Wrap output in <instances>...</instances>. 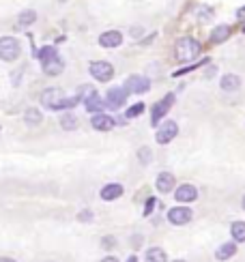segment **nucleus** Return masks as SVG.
Segmentation results:
<instances>
[{
  "mask_svg": "<svg viewBox=\"0 0 245 262\" xmlns=\"http://www.w3.org/2000/svg\"><path fill=\"white\" fill-rule=\"evenodd\" d=\"M200 54V43L196 39H191V37H183L177 41V45H175V56L179 62H189L193 60Z\"/></svg>",
  "mask_w": 245,
  "mask_h": 262,
  "instance_id": "1",
  "label": "nucleus"
},
{
  "mask_svg": "<svg viewBox=\"0 0 245 262\" xmlns=\"http://www.w3.org/2000/svg\"><path fill=\"white\" fill-rule=\"evenodd\" d=\"M65 95L60 88H47L41 92V103H43V108H50V110H63L65 106Z\"/></svg>",
  "mask_w": 245,
  "mask_h": 262,
  "instance_id": "2",
  "label": "nucleus"
},
{
  "mask_svg": "<svg viewBox=\"0 0 245 262\" xmlns=\"http://www.w3.org/2000/svg\"><path fill=\"white\" fill-rule=\"evenodd\" d=\"M19 52H22V47H19V41L13 39V37H3L0 39V58L3 60H15L19 56Z\"/></svg>",
  "mask_w": 245,
  "mask_h": 262,
  "instance_id": "3",
  "label": "nucleus"
},
{
  "mask_svg": "<svg viewBox=\"0 0 245 262\" xmlns=\"http://www.w3.org/2000/svg\"><path fill=\"white\" fill-rule=\"evenodd\" d=\"M90 76L99 82H110L112 76H114V67L106 60H95V62H90Z\"/></svg>",
  "mask_w": 245,
  "mask_h": 262,
  "instance_id": "4",
  "label": "nucleus"
},
{
  "mask_svg": "<svg viewBox=\"0 0 245 262\" xmlns=\"http://www.w3.org/2000/svg\"><path fill=\"white\" fill-rule=\"evenodd\" d=\"M177 133H179V125L175 121H166L161 125V127L157 129V135H155V140L159 144H168L177 138Z\"/></svg>",
  "mask_w": 245,
  "mask_h": 262,
  "instance_id": "5",
  "label": "nucleus"
},
{
  "mask_svg": "<svg viewBox=\"0 0 245 262\" xmlns=\"http://www.w3.org/2000/svg\"><path fill=\"white\" fill-rule=\"evenodd\" d=\"M172 103H175V95H166V97H163L157 106L153 108V112H151V125H159V121L166 116L168 110L172 108Z\"/></svg>",
  "mask_w": 245,
  "mask_h": 262,
  "instance_id": "6",
  "label": "nucleus"
},
{
  "mask_svg": "<svg viewBox=\"0 0 245 262\" xmlns=\"http://www.w3.org/2000/svg\"><path fill=\"white\" fill-rule=\"evenodd\" d=\"M149 88H151V82L144 76H131L125 82V90L127 92H134V95H142V92H146Z\"/></svg>",
  "mask_w": 245,
  "mask_h": 262,
  "instance_id": "7",
  "label": "nucleus"
},
{
  "mask_svg": "<svg viewBox=\"0 0 245 262\" xmlns=\"http://www.w3.org/2000/svg\"><path fill=\"white\" fill-rule=\"evenodd\" d=\"M168 222L175 226H185L191 222V211L187 206H175L168 211Z\"/></svg>",
  "mask_w": 245,
  "mask_h": 262,
  "instance_id": "8",
  "label": "nucleus"
},
{
  "mask_svg": "<svg viewBox=\"0 0 245 262\" xmlns=\"http://www.w3.org/2000/svg\"><path fill=\"white\" fill-rule=\"evenodd\" d=\"M127 101V90L125 88H110L108 95H106V106L112 108V110H118L125 106Z\"/></svg>",
  "mask_w": 245,
  "mask_h": 262,
  "instance_id": "9",
  "label": "nucleus"
},
{
  "mask_svg": "<svg viewBox=\"0 0 245 262\" xmlns=\"http://www.w3.org/2000/svg\"><path fill=\"white\" fill-rule=\"evenodd\" d=\"M175 198H177V202H193L198 198V189L193 185H181L179 189L175 192Z\"/></svg>",
  "mask_w": 245,
  "mask_h": 262,
  "instance_id": "10",
  "label": "nucleus"
},
{
  "mask_svg": "<svg viewBox=\"0 0 245 262\" xmlns=\"http://www.w3.org/2000/svg\"><path fill=\"white\" fill-rule=\"evenodd\" d=\"M120 43H122V35L118 30H108V33H101V37H99L101 47H118Z\"/></svg>",
  "mask_w": 245,
  "mask_h": 262,
  "instance_id": "11",
  "label": "nucleus"
},
{
  "mask_svg": "<svg viewBox=\"0 0 245 262\" xmlns=\"http://www.w3.org/2000/svg\"><path fill=\"white\" fill-rule=\"evenodd\" d=\"M90 123H93V127H95L97 131H110V129L116 125V121H114V118L108 116V114H101V112H97L95 116L90 118Z\"/></svg>",
  "mask_w": 245,
  "mask_h": 262,
  "instance_id": "12",
  "label": "nucleus"
},
{
  "mask_svg": "<svg viewBox=\"0 0 245 262\" xmlns=\"http://www.w3.org/2000/svg\"><path fill=\"white\" fill-rule=\"evenodd\" d=\"M120 196H122V185H118V183H110L106 187H101V200L110 202V200H116Z\"/></svg>",
  "mask_w": 245,
  "mask_h": 262,
  "instance_id": "13",
  "label": "nucleus"
},
{
  "mask_svg": "<svg viewBox=\"0 0 245 262\" xmlns=\"http://www.w3.org/2000/svg\"><path fill=\"white\" fill-rule=\"evenodd\" d=\"M241 88V78L234 76V73H226L222 78V90L224 92H237Z\"/></svg>",
  "mask_w": 245,
  "mask_h": 262,
  "instance_id": "14",
  "label": "nucleus"
},
{
  "mask_svg": "<svg viewBox=\"0 0 245 262\" xmlns=\"http://www.w3.org/2000/svg\"><path fill=\"white\" fill-rule=\"evenodd\" d=\"M63 67H65V62L60 56H54L47 62H43V71L47 73V76H58V73H63Z\"/></svg>",
  "mask_w": 245,
  "mask_h": 262,
  "instance_id": "15",
  "label": "nucleus"
},
{
  "mask_svg": "<svg viewBox=\"0 0 245 262\" xmlns=\"http://www.w3.org/2000/svg\"><path fill=\"white\" fill-rule=\"evenodd\" d=\"M172 187H175V176L170 172H161L157 176V189L161 194H168V192H172Z\"/></svg>",
  "mask_w": 245,
  "mask_h": 262,
  "instance_id": "16",
  "label": "nucleus"
},
{
  "mask_svg": "<svg viewBox=\"0 0 245 262\" xmlns=\"http://www.w3.org/2000/svg\"><path fill=\"white\" fill-rule=\"evenodd\" d=\"M234 254H237V243L232 241V243H224V245L215 251V258H217V260H228V258H232Z\"/></svg>",
  "mask_w": 245,
  "mask_h": 262,
  "instance_id": "17",
  "label": "nucleus"
},
{
  "mask_svg": "<svg viewBox=\"0 0 245 262\" xmlns=\"http://www.w3.org/2000/svg\"><path fill=\"white\" fill-rule=\"evenodd\" d=\"M228 37H230V26H226V24H219L217 28H213L211 41H213V43H222V41H226Z\"/></svg>",
  "mask_w": 245,
  "mask_h": 262,
  "instance_id": "18",
  "label": "nucleus"
},
{
  "mask_svg": "<svg viewBox=\"0 0 245 262\" xmlns=\"http://www.w3.org/2000/svg\"><path fill=\"white\" fill-rule=\"evenodd\" d=\"M84 108H86L88 112H99L101 108H104V101H101V97L97 95V92H93V95H88V97L84 99Z\"/></svg>",
  "mask_w": 245,
  "mask_h": 262,
  "instance_id": "19",
  "label": "nucleus"
},
{
  "mask_svg": "<svg viewBox=\"0 0 245 262\" xmlns=\"http://www.w3.org/2000/svg\"><path fill=\"white\" fill-rule=\"evenodd\" d=\"M230 234L234 239V243H243L245 241V222H234L230 226Z\"/></svg>",
  "mask_w": 245,
  "mask_h": 262,
  "instance_id": "20",
  "label": "nucleus"
},
{
  "mask_svg": "<svg viewBox=\"0 0 245 262\" xmlns=\"http://www.w3.org/2000/svg\"><path fill=\"white\" fill-rule=\"evenodd\" d=\"M146 262H168L166 251L159 249V247H151L146 251Z\"/></svg>",
  "mask_w": 245,
  "mask_h": 262,
  "instance_id": "21",
  "label": "nucleus"
},
{
  "mask_svg": "<svg viewBox=\"0 0 245 262\" xmlns=\"http://www.w3.org/2000/svg\"><path fill=\"white\" fill-rule=\"evenodd\" d=\"M60 127L67 129V131H74V129L78 127V118H76L71 112H67V114H63V116H60Z\"/></svg>",
  "mask_w": 245,
  "mask_h": 262,
  "instance_id": "22",
  "label": "nucleus"
},
{
  "mask_svg": "<svg viewBox=\"0 0 245 262\" xmlns=\"http://www.w3.org/2000/svg\"><path fill=\"white\" fill-rule=\"evenodd\" d=\"M37 19V13L35 11H22L19 13V17H17V26L19 28H24V26H30Z\"/></svg>",
  "mask_w": 245,
  "mask_h": 262,
  "instance_id": "23",
  "label": "nucleus"
},
{
  "mask_svg": "<svg viewBox=\"0 0 245 262\" xmlns=\"http://www.w3.org/2000/svg\"><path fill=\"white\" fill-rule=\"evenodd\" d=\"M24 118H26V125H39L41 123V112L39 110H26Z\"/></svg>",
  "mask_w": 245,
  "mask_h": 262,
  "instance_id": "24",
  "label": "nucleus"
},
{
  "mask_svg": "<svg viewBox=\"0 0 245 262\" xmlns=\"http://www.w3.org/2000/svg\"><path fill=\"white\" fill-rule=\"evenodd\" d=\"M196 15L200 22H209L211 15H213V9L211 7H196Z\"/></svg>",
  "mask_w": 245,
  "mask_h": 262,
  "instance_id": "25",
  "label": "nucleus"
},
{
  "mask_svg": "<svg viewBox=\"0 0 245 262\" xmlns=\"http://www.w3.org/2000/svg\"><path fill=\"white\" fill-rule=\"evenodd\" d=\"M54 56H58L54 47H41V52H39V60H41V65H43V62H47L50 58H54Z\"/></svg>",
  "mask_w": 245,
  "mask_h": 262,
  "instance_id": "26",
  "label": "nucleus"
},
{
  "mask_svg": "<svg viewBox=\"0 0 245 262\" xmlns=\"http://www.w3.org/2000/svg\"><path fill=\"white\" fill-rule=\"evenodd\" d=\"M138 157H140V161H142V163H149V161L153 159L151 149H146V146H144V149H140V151H138Z\"/></svg>",
  "mask_w": 245,
  "mask_h": 262,
  "instance_id": "27",
  "label": "nucleus"
},
{
  "mask_svg": "<svg viewBox=\"0 0 245 262\" xmlns=\"http://www.w3.org/2000/svg\"><path fill=\"white\" fill-rule=\"evenodd\" d=\"M142 110H144V103H136L134 108H129V110H127V118H134V116H138V114H140Z\"/></svg>",
  "mask_w": 245,
  "mask_h": 262,
  "instance_id": "28",
  "label": "nucleus"
},
{
  "mask_svg": "<svg viewBox=\"0 0 245 262\" xmlns=\"http://www.w3.org/2000/svg\"><path fill=\"white\" fill-rule=\"evenodd\" d=\"M155 204H157V200H155V198H149L146 208H144V215H151V211H153V208H155Z\"/></svg>",
  "mask_w": 245,
  "mask_h": 262,
  "instance_id": "29",
  "label": "nucleus"
},
{
  "mask_svg": "<svg viewBox=\"0 0 245 262\" xmlns=\"http://www.w3.org/2000/svg\"><path fill=\"white\" fill-rule=\"evenodd\" d=\"M78 219H80V222H90V219H93V213H90V211H82L78 215Z\"/></svg>",
  "mask_w": 245,
  "mask_h": 262,
  "instance_id": "30",
  "label": "nucleus"
},
{
  "mask_svg": "<svg viewBox=\"0 0 245 262\" xmlns=\"http://www.w3.org/2000/svg\"><path fill=\"white\" fill-rule=\"evenodd\" d=\"M104 245H106V247H112V245H114V241H112V236H106V239H104Z\"/></svg>",
  "mask_w": 245,
  "mask_h": 262,
  "instance_id": "31",
  "label": "nucleus"
},
{
  "mask_svg": "<svg viewBox=\"0 0 245 262\" xmlns=\"http://www.w3.org/2000/svg\"><path fill=\"white\" fill-rule=\"evenodd\" d=\"M142 35V30L140 28H134V30H131V37H140Z\"/></svg>",
  "mask_w": 245,
  "mask_h": 262,
  "instance_id": "32",
  "label": "nucleus"
},
{
  "mask_svg": "<svg viewBox=\"0 0 245 262\" xmlns=\"http://www.w3.org/2000/svg\"><path fill=\"white\" fill-rule=\"evenodd\" d=\"M101 262H118L114 256H108V258H104V260H101Z\"/></svg>",
  "mask_w": 245,
  "mask_h": 262,
  "instance_id": "33",
  "label": "nucleus"
},
{
  "mask_svg": "<svg viewBox=\"0 0 245 262\" xmlns=\"http://www.w3.org/2000/svg\"><path fill=\"white\" fill-rule=\"evenodd\" d=\"M237 17H245V7H243V9H239V11H237Z\"/></svg>",
  "mask_w": 245,
  "mask_h": 262,
  "instance_id": "34",
  "label": "nucleus"
},
{
  "mask_svg": "<svg viewBox=\"0 0 245 262\" xmlns=\"http://www.w3.org/2000/svg\"><path fill=\"white\" fill-rule=\"evenodd\" d=\"M0 262H15V260H11V258H0Z\"/></svg>",
  "mask_w": 245,
  "mask_h": 262,
  "instance_id": "35",
  "label": "nucleus"
},
{
  "mask_svg": "<svg viewBox=\"0 0 245 262\" xmlns=\"http://www.w3.org/2000/svg\"><path fill=\"white\" fill-rule=\"evenodd\" d=\"M243 208H245V196H243Z\"/></svg>",
  "mask_w": 245,
  "mask_h": 262,
  "instance_id": "36",
  "label": "nucleus"
},
{
  "mask_svg": "<svg viewBox=\"0 0 245 262\" xmlns=\"http://www.w3.org/2000/svg\"><path fill=\"white\" fill-rule=\"evenodd\" d=\"M175 262H185V260H175Z\"/></svg>",
  "mask_w": 245,
  "mask_h": 262,
  "instance_id": "37",
  "label": "nucleus"
},
{
  "mask_svg": "<svg viewBox=\"0 0 245 262\" xmlns=\"http://www.w3.org/2000/svg\"><path fill=\"white\" fill-rule=\"evenodd\" d=\"M243 33H245V28H243Z\"/></svg>",
  "mask_w": 245,
  "mask_h": 262,
  "instance_id": "38",
  "label": "nucleus"
}]
</instances>
